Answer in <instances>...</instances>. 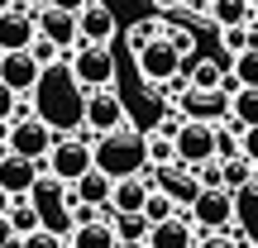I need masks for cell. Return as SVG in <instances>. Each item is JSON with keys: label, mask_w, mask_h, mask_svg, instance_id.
I'll use <instances>...</instances> for the list:
<instances>
[{"label": "cell", "mask_w": 258, "mask_h": 248, "mask_svg": "<svg viewBox=\"0 0 258 248\" xmlns=\"http://www.w3.org/2000/svg\"><path fill=\"white\" fill-rule=\"evenodd\" d=\"M29 201H34V210H38V220H43V229H53V234H72V196H67V186L57 182V177H48V172H38V182H34V191H29Z\"/></svg>", "instance_id": "5"}, {"label": "cell", "mask_w": 258, "mask_h": 248, "mask_svg": "<svg viewBox=\"0 0 258 248\" xmlns=\"http://www.w3.org/2000/svg\"><path fill=\"white\" fill-rule=\"evenodd\" d=\"M110 177L101 172V167H91V172L86 177H77L72 186H67V196H72V201H86V205H96V210H101V205H110Z\"/></svg>", "instance_id": "20"}, {"label": "cell", "mask_w": 258, "mask_h": 248, "mask_svg": "<svg viewBox=\"0 0 258 248\" xmlns=\"http://www.w3.org/2000/svg\"><path fill=\"white\" fill-rule=\"evenodd\" d=\"M43 5H53V10H67V15H77L82 5H91V0H43Z\"/></svg>", "instance_id": "40"}, {"label": "cell", "mask_w": 258, "mask_h": 248, "mask_svg": "<svg viewBox=\"0 0 258 248\" xmlns=\"http://www.w3.org/2000/svg\"><path fill=\"white\" fill-rule=\"evenodd\" d=\"M115 34H120V24H115V10L105 5V0H91V5L77 10V43H115Z\"/></svg>", "instance_id": "13"}, {"label": "cell", "mask_w": 258, "mask_h": 248, "mask_svg": "<svg viewBox=\"0 0 258 248\" xmlns=\"http://www.w3.org/2000/svg\"><path fill=\"white\" fill-rule=\"evenodd\" d=\"M82 129L86 134H115V129H129V110L124 101L115 96V86H105V91H91L82 101Z\"/></svg>", "instance_id": "7"}, {"label": "cell", "mask_w": 258, "mask_h": 248, "mask_svg": "<svg viewBox=\"0 0 258 248\" xmlns=\"http://www.w3.org/2000/svg\"><path fill=\"white\" fill-rule=\"evenodd\" d=\"M10 5H15V0H0V10H10Z\"/></svg>", "instance_id": "45"}, {"label": "cell", "mask_w": 258, "mask_h": 248, "mask_svg": "<svg viewBox=\"0 0 258 248\" xmlns=\"http://www.w3.org/2000/svg\"><path fill=\"white\" fill-rule=\"evenodd\" d=\"M182 215L196 224V234H220V229H230V224L239 220V205H234L230 191H201Z\"/></svg>", "instance_id": "8"}, {"label": "cell", "mask_w": 258, "mask_h": 248, "mask_svg": "<svg viewBox=\"0 0 258 248\" xmlns=\"http://www.w3.org/2000/svg\"><path fill=\"white\" fill-rule=\"evenodd\" d=\"M182 72H186V81H191V91H215V86L225 81V67L211 62V57H201V62L182 67Z\"/></svg>", "instance_id": "26"}, {"label": "cell", "mask_w": 258, "mask_h": 248, "mask_svg": "<svg viewBox=\"0 0 258 248\" xmlns=\"http://www.w3.org/2000/svg\"><path fill=\"white\" fill-rule=\"evenodd\" d=\"M0 138H5V153H19V157H29V162H43L53 138H57V129L43 124L38 115H24V120H10Z\"/></svg>", "instance_id": "6"}, {"label": "cell", "mask_w": 258, "mask_h": 248, "mask_svg": "<svg viewBox=\"0 0 258 248\" xmlns=\"http://www.w3.org/2000/svg\"><path fill=\"white\" fill-rule=\"evenodd\" d=\"M215 157H220V162L225 157H239V129H234L230 120L215 124Z\"/></svg>", "instance_id": "32"}, {"label": "cell", "mask_w": 258, "mask_h": 248, "mask_svg": "<svg viewBox=\"0 0 258 248\" xmlns=\"http://www.w3.org/2000/svg\"><path fill=\"white\" fill-rule=\"evenodd\" d=\"M34 115L43 124H53V129H82V101L86 96L77 91V81L67 76V62H53V67H43V76H38V86H34Z\"/></svg>", "instance_id": "1"}, {"label": "cell", "mask_w": 258, "mask_h": 248, "mask_svg": "<svg viewBox=\"0 0 258 248\" xmlns=\"http://www.w3.org/2000/svg\"><path fill=\"white\" fill-rule=\"evenodd\" d=\"M249 186H253V162L249 157H225L220 162V191L239 196V191H249Z\"/></svg>", "instance_id": "24"}, {"label": "cell", "mask_w": 258, "mask_h": 248, "mask_svg": "<svg viewBox=\"0 0 258 248\" xmlns=\"http://www.w3.org/2000/svg\"><path fill=\"white\" fill-rule=\"evenodd\" d=\"M158 34H163L167 43H172V53L182 57V67L191 62V53H196V38H191V29H182V24H172V19H163V29H158Z\"/></svg>", "instance_id": "29"}, {"label": "cell", "mask_w": 258, "mask_h": 248, "mask_svg": "<svg viewBox=\"0 0 258 248\" xmlns=\"http://www.w3.org/2000/svg\"><path fill=\"white\" fill-rule=\"evenodd\" d=\"M10 201H15V196H5V191H0V220H5V210H10Z\"/></svg>", "instance_id": "42"}, {"label": "cell", "mask_w": 258, "mask_h": 248, "mask_svg": "<svg viewBox=\"0 0 258 248\" xmlns=\"http://www.w3.org/2000/svg\"><path fill=\"white\" fill-rule=\"evenodd\" d=\"M172 153H177V167H196L206 157H215V124L182 120L177 134H172Z\"/></svg>", "instance_id": "10"}, {"label": "cell", "mask_w": 258, "mask_h": 248, "mask_svg": "<svg viewBox=\"0 0 258 248\" xmlns=\"http://www.w3.org/2000/svg\"><path fill=\"white\" fill-rule=\"evenodd\" d=\"M201 5H211V0H201Z\"/></svg>", "instance_id": "46"}, {"label": "cell", "mask_w": 258, "mask_h": 248, "mask_svg": "<svg viewBox=\"0 0 258 248\" xmlns=\"http://www.w3.org/2000/svg\"><path fill=\"white\" fill-rule=\"evenodd\" d=\"M134 67H139V76H144L148 86H163L167 76L182 72V57L172 53V43H167L163 34H153V38H144V43L134 48Z\"/></svg>", "instance_id": "9"}, {"label": "cell", "mask_w": 258, "mask_h": 248, "mask_svg": "<svg viewBox=\"0 0 258 248\" xmlns=\"http://www.w3.org/2000/svg\"><path fill=\"white\" fill-rule=\"evenodd\" d=\"M158 5H182V0H158Z\"/></svg>", "instance_id": "44"}, {"label": "cell", "mask_w": 258, "mask_h": 248, "mask_svg": "<svg viewBox=\"0 0 258 248\" xmlns=\"http://www.w3.org/2000/svg\"><path fill=\"white\" fill-rule=\"evenodd\" d=\"M144 243H148V248H191V243H196V224L186 220L182 210H177L172 220H158V224H148Z\"/></svg>", "instance_id": "19"}, {"label": "cell", "mask_w": 258, "mask_h": 248, "mask_svg": "<svg viewBox=\"0 0 258 248\" xmlns=\"http://www.w3.org/2000/svg\"><path fill=\"white\" fill-rule=\"evenodd\" d=\"M19 248H67V239H62V234H53V229H34V234L19 239Z\"/></svg>", "instance_id": "35"}, {"label": "cell", "mask_w": 258, "mask_h": 248, "mask_svg": "<svg viewBox=\"0 0 258 248\" xmlns=\"http://www.w3.org/2000/svg\"><path fill=\"white\" fill-rule=\"evenodd\" d=\"M230 76L234 86H258V48H244L230 57Z\"/></svg>", "instance_id": "28"}, {"label": "cell", "mask_w": 258, "mask_h": 248, "mask_svg": "<svg viewBox=\"0 0 258 248\" xmlns=\"http://www.w3.org/2000/svg\"><path fill=\"white\" fill-rule=\"evenodd\" d=\"M144 162H148V172H158V167H172L177 162V153H172V138L167 134H144Z\"/></svg>", "instance_id": "25"}, {"label": "cell", "mask_w": 258, "mask_h": 248, "mask_svg": "<svg viewBox=\"0 0 258 248\" xmlns=\"http://www.w3.org/2000/svg\"><path fill=\"white\" fill-rule=\"evenodd\" d=\"M191 248H239V243H234L230 234L220 229V234H196V243H191Z\"/></svg>", "instance_id": "39"}, {"label": "cell", "mask_w": 258, "mask_h": 248, "mask_svg": "<svg viewBox=\"0 0 258 248\" xmlns=\"http://www.w3.org/2000/svg\"><path fill=\"white\" fill-rule=\"evenodd\" d=\"M110 229H115V239H144L148 220L144 215H110Z\"/></svg>", "instance_id": "33"}, {"label": "cell", "mask_w": 258, "mask_h": 248, "mask_svg": "<svg viewBox=\"0 0 258 248\" xmlns=\"http://www.w3.org/2000/svg\"><path fill=\"white\" fill-rule=\"evenodd\" d=\"M38 38V29H34V10L29 5H10V10H0V53H19V48H29Z\"/></svg>", "instance_id": "14"}, {"label": "cell", "mask_w": 258, "mask_h": 248, "mask_svg": "<svg viewBox=\"0 0 258 248\" xmlns=\"http://www.w3.org/2000/svg\"><path fill=\"white\" fill-rule=\"evenodd\" d=\"M206 15H211L220 29H230V24H249V0H211V5H206Z\"/></svg>", "instance_id": "27"}, {"label": "cell", "mask_w": 258, "mask_h": 248, "mask_svg": "<svg viewBox=\"0 0 258 248\" xmlns=\"http://www.w3.org/2000/svg\"><path fill=\"white\" fill-rule=\"evenodd\" d=\"M34 29L43 43H53L57 53H67V48H77V15H67V10H53L43 5V0H34Z\"/></svg>", "instance_id": "11"}, {"label": "cell", "mask_w": 258, "mask_h": 248, "mask_svg": "<svg viewBox=\"0 0 258 248\" xmlns=\"http://www.w3.org/2000/svg\"><path fill=\"white\" fill-rule=\"evenodd\" d=\"M249 248H258V243H249Z\"/></svg>", "instance_id": "47"}, {"label": "cell", "mask_w": 258, "mask_h": 248, "mask_svg": "<svg viewBox=\"0 0 258 248\" xmlns=\"http://www.w3.org/2000/svg\"><path fill=\"white\" fill-rule=\"evenodd\" d=\"M230 124L234 129L258 124V86H239V91H230Z\"/></svg>", "instance_id": "23"}, {"label": "cell", "mask_w": 258, "mask_h": 248, "mask_svg": "<svg viewBox=\"0 0 258 248\" xmlns=\"http://www.w3.org/2000/svg\"><path fill=\"white\" fill-rule=\"evenodd\" d=\"M249 15H253V19H258V0H249Z\"/></svg>", "instance_id": "43"}, {"label": "cell", "mask_w": 258, "mask_h": 248, "mask_svg": "<svg viewBox=\"0 0 258 248\" xmlns=\"http://www.w3.org/2000/svg\"><path fill=\"white\" fill-rule=\"evenodd\" d=\"M38 76H43V67L29 57V48H19V53H0V86H10L15 96H34Z\"/></svg>", "instance_id": "15"}, {"label": "cell", "mask_w": 258, "mask_h": 248, "mask_svg": "<svg viewBox=\"0 0 258 248\" xmlns=\"http://www.w3.org/2000/svg\"><path fill=\"white\" fill-rule=\"evenodd\" d=\"M153 191V177L148 172H139V177H120V182L110 186V205L105 210L110 215H139L144 210V196Z\"/></svg>", "instance_id": "18"}, {"label": "cell", "mask_w": 258, "mask_h": 248, "mask_svg": "<svg viewBox=\"0 0 258 248\" xmlns=\"http://www.w3.org/2000/svg\"><path fill=\"white\" fill-rule=\"evenodd\" d=\"M139 215H144L148 224H158V220H172V215H177V205H172V201H167V196L153 186V191L144 196V210H139Z\"/></svg>", "instance_id": "31"}, {"label": "cell", "mask_w": 258, "mask_h": 248, "mask_svg": "<svg viewBox=\"0 0 258 248\" xmlns=\"http://www.w3.org/2000/svg\"><path fill=\"white\" fill-rule=\"evenodd\" d=\"M220 48L225 53H244V48H258V29H249V24H230V29H220Z\"/></svg>", "instance_id": "30"}, {"label": "cell", "mask_w": 258, "mask_h": 248, "mask_svg": "<svg viewBox=\"0 0 258 248\" xmlns=\"http://www.w3.org/2000/svg\"><path fill=\"white\" fill-rule=\"evenodd\" d=\"M91 162L101 167L110 182L148 172V162H144V134H134V129H115V134H101V138L91 143Z\"/></svg>", "instance_id": "2"}, {"label": "cell", "mask_w": 258, "mask_h": 248, "mask_svg": "<svg viewBox=\"0 0 258 248\" xmlns=\"http://www.w3.org/2000/svg\"><path fill=\"white\" fill-rule=\"evenodd\" d=\"M5 224H10V234H15V239H24V234L43 229V220H38V210H34V201H29V196L10 201V210H5Z\"/></svg>", "instance_id": "22"}, {"label": "cell", "mask_w": 258, "mask_h": 248, "mask_svg": "<svg viewBox=\"0 0 258 248\" xmlns=\"http://www.w3.org/2000/svg\"><path fill=\"white\" fill-rule=\"evenodd\" d=\"M182 120H196V124H225L230 120V91L215 86V91H186L177 101Z\"/></svg>", "instance_id": "12"}, {"label": "cell", "mask_w": 258, "mask_h": 248, "mask_svg": "<svg viewBox=\"0 0 258 248\" xmlns=\"http://www.w3.org/2000/svg\"><path fill=\"white\" fill-rule=\"evenodd\" d=\"M191 177L201 182V191H220V157H206V162H196Z\"/></svg>", "instance_id": "34"}, {"label": "cell", "mask_w": 258, "mask_h": 248, "mask_svg": "<svg viewBox=\"0 0 258 248\" xmlns=\"http://www.w3.org/2000/svg\"><path fill=\"white\" fill-rule=\"evenodd\" d=\"M67 76L77 81L82 96L105 91V86H115V53L105 43H77L72 57H67Z\"/></svg>", "instance_id": "3"}, {"label": "cell", "mask_w": 258, "mask_h": 248, "mask_svg": "<svg viewBox=\"0 0 258 248\" xmlns=\"http://www.w3.org/2000/svg\"><path fill=\"white\" fill-rule=\"evenodd\" d=\"M29 57H34L38 67H53V62H62V53H57L53 43H43V38H34V43H29Z\"/></svg>", "instance_id": "36"}, {"label": "cell", "mask_w": 258, "mask_h": 248, "mask_svg": "<svg viewBox=\"0 0 258 248\" xmlns=\"http://www.w3.org/2000/svg\"><path fill=\"white\" fill-rule=\"evenodd\" d=\"M91 134H57L53 138V148H48V157H43V172L48 177H57L62 186H72L77 177H86L91 172Z\"/></svg>", "instance_id": "4"}, {"label": "cell", "mask_w": 258, "mask_h": 248, "mask_svg": "<svg viewBox=\"0 0 258 248\" xmlns=\"http://www.w3.org/2000/svg\"><path fill=\"white\" fill-rule=\"evenodd\" d=\"M15 105H19V96L10 91V86H0V134H5L10 120H15Z\"/></svg>", "instance_id": "38"}, {"label": "cell", "mask_w": 258, "mask_h": 248, "mask_svg": "<svg viewBox=\"0 0 258 248\" xmlns=\"http://www.w3.org/2000/svg\"><path fill=\"white\" fill-rule=\"evenodd\" d=\"M115 248H148V243H144V239H120Z\"/></svg>", "instance_id": "41"}, {"label": "cell", "mask_w": 258, "mask_h": 248, "mask_svg": "<svg viewBox=\"0 0 258 248\" xmlns=\"http://www.w3.org/2000/svg\"><path fill=\"white\" fill-rule=\"evenodd\" d=\"M38 172H43V162H29V157H19V153H5L0 148V191L5 196H29L34 191V182H38Z\"/></svg>", "instance_id": "17"}, {"label": "cell", "mask_w": 258, "mask_h": 248, "mask_svg": "<svg viewBox=\"0 0 258 248\" xmlns=\"http://www.w3.org/2000/svg\"><path fill=\"white\" fill-rule=\"evenodd\" d=\"M148 177H153V186L177 205V210H186V205L201 196V182L191 177V167H177L172 162V167H158V172H148Z\"/></svg>", "instance_id": "16"}, {"label": "cell", "mask_w": 258, "mask_h": 248, "mask_svg": "<svg viewBox=\"0 0 258 248\" xmlns=\"http://www.w3.org/2000/svg\"><path fill=\"white\" fill-rule=\"evenodd\" d=\"M120 239H115V229H110V215H101V220H91V224H77L72 234H67V248H115Z\"/></svg>", "instance_id": "21"}, {"label": "cell", "mask_w": 258, "mask_h": 248, "mask_svg": "<svg viewBox=\"0 0 258 248\" xmlns=\"http://www.w3.org/2000/svg\"><path fill=\"white\" fill-rule=\"evenodd\" d=\"M239 157H249V162L258 167V124L239 129Z\"/></svg>", "instance_id": "37"}]
</instances>
